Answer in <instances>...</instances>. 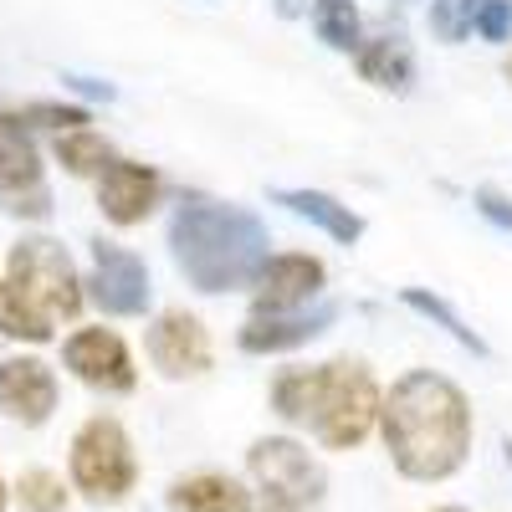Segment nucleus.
<instances>
[{
	"instance_id": "f257e3e1",
	"label": "nucleus",
	"mask_w": 512,
	"mask_h": 512,
	"mask_svg": "<svg viewBox=\"0 0 512 512\" xmlns=\"http://www.w3.org/2000/svg\"><path fill=\"white\" fill-rule=\"evenodd\" d=\"M379 436L400 477L446 482L472 456V400L456 379L410 369L379 400Z\"/></svg>"
},
{
	"instance_id": "f03ea898",
	"label": "nucleus",
	"mask_w": 512,
	"mask_h": 512,
	"mask_svg": "<svg viewBox=\"0 0 512 512\" xmlns=\"http://www.w3.org/2000/svg\"><path fill=\"white\" fill-rule=\"evenodd\" d=\"M169 256L185 272V282L205 297H221L236 287H256L272 241L267 226L241 205L221 200H185L169 216Z\"/></svg>"
},
{
	"instance_id": "7ed1b4c3",
	"label": "nucleus",
	"mask_w": 512,
	"mask_h": 512,
	"mask_svg": "<svg viewBox=\"0 0 512 512\" xmlns=\"http://www.w3.org/2000/svg\"><path fill=\"white\" fill-rule=\"evenodd\" d=\"M379 400L384 395L364 359H328L272 379V410L292 425H308L328 451H354L379 425Z\"/></svg>"
},
{
	"instance_id": "20e7f679",
	"label": "nucleus",
	"mask_w": 512,
	"mask_h": 512,
	"mask_svg": "<svg viewBox=\"0 0 512 512\" xmlns=\"http://www.w3.org/2000/svg\"><path fill=\"white\" fill-rule=\"evenodd\" d=\"M6 282L21 292V303L31 313H41L47 323H62V318H77L82 313V282H77V267L62 241L52 236H26L11 246V262H6Z\"/></svg>"
},
{
	"instance_id": "39448f33",
	"label": "nucleus",
	"mask_w": 512,
	"mask_h": 512,
	"mask_svg": "<svg viewBox=\"0 0 512 512\" xmlns=\"http://www.w3.org/2000/svg\"><path fill=\"white\" fill-rule=\"evenodd\" d=\"M72 482L93 502H118L134 492V482H139L134 441H128V431L113 415L82 420V431L72 436Z\"/></svg>"
},
{
	"instance_id": "423d86ee",
	"label": "nucleus",
	"mask_w": 512,
	"mask_h": 512,
	"mask_svg": "<svg viewBox=\"0 0 512 512\" xmlns=\"http://www.w3.org/2000/svg\"><path fill=\"white\" fill-rule=\"evenodd\" d=\"M246 466H251L256 487L267 492V512H303V507L323 502V487H328L323 466L313 461V451H303L292 436L251 441Z\"/></svg>"
},
{
	"instance_id": "0eeeda50",
	"label": "nucleus",
	"mask_w": 512,
	"mask_h": 512,
	"mask_svg": "<svg viewBox=\"0 0 512 512\" xmlns=\"http://www.w3.org/2000/svg\"><path fill=\"white\" fill-rule=\"evenodd\" d=\"M88 297H93L108 318H144L149 303H154V277H149V267H144V256L98 236V241H93Z\"/></svg>"
},
{
	"instance_id": "6e6552de",
	"label": "nucleus",
	"mask_w": 512,
	"mask_h": 512,
	"mask_svg": "<svg viewBox=\"0 0 512 512\" xmlns=\"http://www.w3.org/2000/svg\"><path fill=\"white\" fill-rule=\"evenodd\" d=\"M144 349L149 364L164 379H195L216 364V344H210V328L190 313V308H164L149 328H144Z\"/></svg>"
},
{
	"instance_id": "1a4fd4ad",
	"label": "nucleus",
	"mask_w": 512,
	"mask_h": 512,
	"mask_svg": "<svg viewBox=\"0 0 512 512\" xmlns=\"http://www.w3.org/2000/svg\"><path fill=\"white\" fill-rule=\"evenodd\" d=\"M62 364L98 395H134L139 384L134 354H128V344L113 328H77L62 344Z\"/></svg>"
},
{
	"instance_id": "9d476101",
	"label": "nucleus",
	"mask_w": 512,
	"mask_h": 512,
	"mask_svg": "<svg viewBox=\"0 0 512 512\" xmlns=\"http://www.w3.org/2000/svg\"><path fill=\"white\" fill-rule=\"evenodd\" d=\"M328 267L308 251H282L267 256L262 277H256V297H251V313L256 318H272V313H303L313 308V297H323Z\"/></svg>"
},
{
	"instance_id": "9b49d317",
	"label": "nucleus",
	"mask_w": 512,
	"mask_h": 512,
	"mask_svg": "<svg viewBox=\"0 0 512 512\" xmlns=\"http://www.w3.org/2000/svg\"><path fill=\"white\" fill-rule=\"evenodd\" d=\"M164 180L154 164L139 159H113L103 175H98V210L108 216V226H139L149 221V210L159 205Z\"/></svg>"
},
{
	"instance_id": "f8f14e48",
	"label": "nucleus",
	"mask_w": 512,
	"mask_h": 512,
	"mask_svg": "<svg viewBox=\"0 0 512 512\" xmlns=\"http://www.w3.org/2000/svg\"><path fill=\"white\" fill-rule=\"evenodd\" d=\"M333 318H338V303H318V308H303V313H272V318L251 313L241 323V333H236V344H241V354H256V359L292 354V349L313 344Z\"/></svg>"
},
{
	"instance_id": "ddd939ff",
	"label": "nucleus",
	"mask_w": 512,
	"mask_h": 512,
	"mask_svg": "<svg viewBox=\"0 0 512 512\" xmlns=\"http://www.w3.org/2000/svg\"><path fill=\"white\" fill-rule=\"evenodd\" d=\"M0 410L21 425H41L57 410V374L41 359H6L0 364Z\"/></svg>"
},
{
	"instance_id": "4468645a",
	"label": "nucleus",
	"mask_w": 512,
	"mask_h": 512,
	"mask_svg": "<svg viewBox=\"0 0 512 512\" xmlns=\"http://www.w3.org/2000/svg\"><path fill=\"white\" fill-rule=\"evenodd\" d=\"M272 200H277L282 210H292L297 221H308V226H318L323 236H333L338 246H354V241L364 236V216H359L354 205H344L338 195H328V190L292 185V190H272Z\"/></svg>"
},
{
	"instance_id": "2eb2a0df",
	"label": "nucleus",
	"mask_w": 512,
	"mask_h": 512,
	"mask_svg": "<svg viewBox=\"0 0 512 512\" xmlns=\"http://www.w3.org/2000/svg\"><path fill=\"white\" fill-rule=\"evenodd\" d=\"M41 190V154L16 113H0V200H21Z\"/></svg>"
},
{
	"instance_id": "dca6fc26",
	"label": "nucleus",
	"mask_w": 512,
	"mask_h": 512,
	"mask_svg": "<svg viewBox=\"0 0 512 512\" xmlns=\"http://www.w3.org/2000/svg\"><path fill=\"white\" fill-rule=\"evenodd\" d=\"M354 67L369 88L379 93H410L415 88V52L405 47V36H374L354 52Z\"/></svg>"
},
{
	"instance_id": "f3484780",
	"label": "nucleus",
	"mask_w": 512,
	"mask_h": 512,
	"mask_svg": "<svg viewBox=\"0 0 512 512\" xmlns=\"http://www.w3.org/2000/svg\"><path fill=\"white\" fill-rule=\"evenodd\" d=\"M169 502H175V512H251V492L221 472H200V477L175 482Z\"/></svg>"
},
{
	"instance_id": "a211bd4d",
	"label": "nucleus",
	"mask_w": 512,
	"mask_h": 512,
	"mask_svg": "<svg viewBox=\"0 0 512 512\" xmlns=\"http://www.w3.org/2000/svg\"><path fill=\"white\" fill-rule=\"evenodd\" d=\"M400 303H405L410 313H420V318H431L436 328H446L466 354H477V359H487V354H492V349H487V338H482L472 323H466V318L446 303L441 292H431V287H405V292H400Z\"/></svg>"
},
{
	"instance_id": "6ab92c4d",
	"label": "nucleus",
	"mask_w": 512,
	"mask_h": 512,
	"mask_svg": "<svg viewBox=\"0 0 512 512\" xmlns=\"http://www.w3.org/2000/svg\"><path fill=\"white\" fill-rule=\"evenodd\" d=\"M308 16H313V31H318L323 47L349 52V57L364 47V16H359L354 0H313Z\"/></svg>"
},
{
	"instance_id": "aec40b11",
	"label": "nucleus",
	"mask_w": 512,
	"mask_h": 512,
	"mask_svg": "<svg viewBox=\"0 0 512 512\" xmlns=\"http://www.w3.org/2000/svg\"><path fill=\"white\" fill-rule=\"evenodd\" d=\"M113 144L103 134H93V128H72V134H57V164L67 169V175L88 180V175H103V169L113 164Z\"/></svg>"
},
{
	"instance_id": "412c9836",
	"label": "nucleus",
	"mask_w": 512,
	"mask_h": 512,
	"mask_svg": "<svg viewBox=\"0 0 512 512\" xmlns=\"http://www.w3.org/2000/svg\"><path fill=\"white\" fill-rule=\"evenodd\" d=\"M0 333H11V338H26V344H47L52 338V323L41 318V313H31L26 303H21V292L0 277Z\"/></svg>"
},
{
	"instance_id": "4be33fe9",
	"label": "nucleus",
	"mask_w": 512,
	"mask_h": 512,
	"mask_svg": "<svg viewBox=\"0 0 512 512\" xmlns=\"http://www.w3.org/2000/svg\"><path fill=\"white\" fill-rule=\"evenodd\" d=\"M477 11H482V0H431V31H436V41H446V47L466 41L472 26H477Z\"/></svg>"
},
{
	"instance_id": "5701e85b",
	"label": "nucleus",
	"mask_w": 512,
	"mask_h": 512,
	"mask_svg": "<svg viewBox=\"0 0 512 512\" xmlns=\"http://www.w3.org/2000/svg\"><path fill=\"white\" fill-rule=\"evenodd\" d=\"M16 118H21L26 128H52V134L88 128V108H72V103H26Z\"/></svg>"
},
{
	"instance_id": "b1692460",
	"label": "nucleus",
	"mask_w": 512,
	"mask_h": 512,
	"mask_svg": "<svg viewBox=\"0 0 512 512\" xmlns=\"http://www.w3.org/2000/svg\"><path fill=\"white\" fill-rule=\"evenodd\" d=\"M16 497H21L26 512H62V507H67V487H62L52 472H26V477L16 482Z\"/></svg>"
},
{
	"instance_id": "393cba45",
	"label": "nucleus",
	"mask_w": 512,
	"mask_h": 512,
	"mask_svg": "<svg viewBox=\"0 0 512 512\" xmlns=\"http://www.w3.org/2000/svg\"><path fill=\"white\" fill-rule=\"evenodd\" d=\"M472 205H477V216H482V221H492L497 231L512 236V195H502L497 185H477Z\"/></svg>"
},
{
	"instance_id": "a878e982",
	"label": "nucleus",
	"mask_w": 512,
	"mask_h": 512,
	"mask_svg": "<svg viewBox=\"0 0 512 512\" xmlns=\"http://www.w3.org/2000/svg\"><path fill=\"white\" fill-rule=\"evenodd\" d=\"M472 31H477L482 41H507V36H512V0H482Z\"/></svg>"
},
{
	"instance_id": "bb28decb",
	"label": "nucleus",
	"mask_w": 512,
	"mask_h": 512,
	"mask_svg": "<svg viewBox=\"0 0 512 512\" xmlns=\"http://www.w3.org/2000/svg\"><path fill=\"white\" fill-rule=\"evenodd\" d=\"M72 93H82V98H98V103H113L118 93H113V82H98V77H82V72H67L62 77Z\"/></svg>"
},
{
	"instance_id": "cd10ccee",
	"label": "nucleus",
	"mask_w": 512,
	"mask_h": 512,
	"mask_svg": "<svg viewBox=\"0 0 512 512\" xmlns=\"http://www.w3.org/2000/svg\"><path fill=\"white\" fill-rule=\"evenodd\" d=\"M272 6H277L282 21H297V16H308V11H313V0H272Z\"/></svg>"
},
{
	"instance_id": "c85d7f7f",
	"label": "nucleus",
	"mask_w": 512,
	"mask_h": 512,
	"mask_svg": "<svg viewBox=\"0 0 512 512\" xmlns=\"http://www.w3.org/2000/svg\"><path fill=\"white\" fill-rule=\"evenodd\" d=\"M502 461H507V472H512V436H502Z\"/></svg>"
},
{
	"instance_id": "c756f323",
	"label": "nucleus",
	"mask_w": 512,
	"mask_h": 512,
	"mask_svg": "<svg viewBox=\"0 0 512 512\" xmlns=\"http://www.w3.org/2000/svg\"><path fill=\"white\" fill-rule=\"evenodd\" d=\"M0 512H6V482H0Z\"/></svg>"
},
{
	"instance_id": "7c9ffc66",
	"label": "nucleus",
	"mask_w": 512,
	"mask_h": 512,
	"mask_svg": "<svg viewBox=\"0 0 512 512\" xmlns=\"http://www.w3.org/2000/svg\"><path fill=\"white\" fill-rule=\"evenodd\" d=\"M436 512H466V507H436Z\"/></svg>"
},
{
	"instance_id": "2f4dec72",
	"label": "nucleus",
	"mask_w": 512,
	"mask_h": 512,
	"mask_svg": "<svg viewBox=\"0 0 512 512\" xmlns=\"http://www.w3.org/2000/svg\"><path fill=\"white\" fill-rule=\"evenodd\" d=\"M395 6H415V0H395Z\"/></svg>"
},
{
	"instance_id": "473e14b6",
	"label": "nucleus",
	"mask_w": 512,
	"mask_h": 512,
	"mask_svg": "<svg viewBox=\"0 0 512 512\" xmlns=\"http://www.w3.org/2000/svg\"><path fill=\"white\" fill-rule=\"evenodd\" d=\"M507 77H512V62H507Z\"/></svg>"
}]
</instances>
